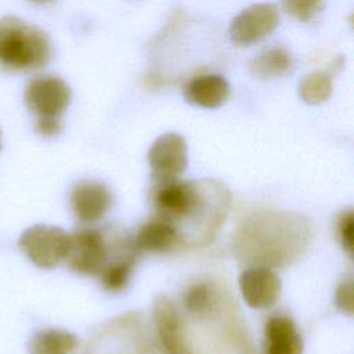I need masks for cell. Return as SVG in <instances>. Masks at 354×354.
Wrapping results in <instances>:
<instances>
[{
  "instance_id": "obj_10",
  "label": "cell",
  "mask_w": 354,
  "mask_h": 354,
  "mask_svg": "<svg viewBox=\"0 0 354 354\" xmlns=\"http://www.w3.org/2000/svg\"><path fill=\"white\" fill-rule=\"evenodd\" d=\"M153 321L166 354H192L183 319L167 296H158L153 303Z\"/></svg>"
},
{
  "instance_id": "obj_22",
  "label": "cell",
  "mask_w": 354,
  "mask_h": 354,
  "mask_svg": "<svg viewBox=\"0 0 354 354\" xmlns=\"http://www.w3.org/2000/svg\"><path fill=\"white\" fill-rule=\"evenodd\" d=\"M353 278H343L336 290V304L343 313L348 315L353 314Z\"/></svg>"
},
{
  "instance_id": "obj_21",
  "label": "cell",
  "mask_w": 354,
  "mask_h": 354,
  "mask_svg": "<svg viewBox=\"0 0 354 354\" xmlns=\"http://www.w3.org/2000/svg\"><path fill=\"white\" fill-rule=\"evenodd\" d=\"M337 235L343 249L353 254L354 246V213L353 210H346L340 214L337 220Z\"/></svg>"
},
{
  "instance_id": "obj_1",
  "label": "cell",
  "mask_w": 354,
  "mask_h": 354,
  "mask_svg": "<svg viewBox=\"0 0 354 354\" xmlns=\"http://www.w3.org/2000/svg\"><path fill=\"white\" fill-rule=\"evenodd\" d=\"M155 217L171 224L180 243L202 246L224 223L231 196L218 181L153 180L151 192Z\"/></svg>"
},
{
  "instance_id": "obj_14",
  "label": "cell",
  "mask_w": 354,
  "mask_h": 354,
  "mask_svg": "<svg viewBox=\"0 0 354 354\" xmlns=\"http://www.w3.org/2000/svg\"><path fill=\"white\" fill-rule=\"evenodd\" d=\"M303 342L295 322L285 315H274L266 324L264 354H301Z\"/></svg>"
},
{
  "instance_id": "obj_19",
  "label": "cell",
  "mask_w": 354,
  "mask_h": 354,
  "mask_svg": "<svg viewBox=\"0 0 354 354\" xmlns=\"http://www.w3.org/2000/svg\"><path fill=\"white\" fill-rule=\"evenodd\" d=\"M184 306L194 314H206L213 304L212 289L206 283L191 285L184 293Z\"/></svg>"
},
{
  "instance_id": "obj_8",
  "label": "cell",
  "mask_w": 354,
  "mask_h": 354,
  "mask_svg": "<svg viewBox=\"0 0 354 354\" xmlns=\"http://www.w3.org/2000/svg\"><path fill=\"white\" fill-rule=\"evenodd\" d=\"M148 162L153 180L176 178L188 163L187 142L178 133L159 136L148 151Z\"/></svg>"
},
{
  "instance_id": "obj_3",
  "label": "cell",
  "mask_w": 354,
  "mask_h": 354,
  "mask_svg": "<svg viewBox=\"0 0 354 354\" xmlns=\"http://www.w3.org/2000/svg\"><path fill=\"white\" fill-rule=\"evenodd\" d=\"M50 39L40 28L17 17L0 19V65L7 71L28 72L47 65Z\"/></svg>"
},
{
  "instance_id": "obj_5",
  "label": "cell",
  "mask_w": 354,
  "mask_h": 354,
  "mask_svg": "<svg viewBox=\"0 0 354 354\" xmlns=\"http://www.w3.org/2000/svg\"><path fill=\"white\" fill-rule=\"evenodd\" d=\"M18 245L35 266L50 270L65 260L69 234L55 225L37 224L22 232Z\"/></svg>"
},
{
  "instance_id": "obj_18",
  "label": "cell",
  "mask_w": 354,
  "mask_h": 354,
  "mask_svg": "<svg viewBox=\"0 0 354 354\" xmlns=\"http://www.w3.org/2000/svg\"><path fill=\"white\" fill-rule=\"evenodd\" d=\"M332 76L328 72H313L306 75L299 86L300 98L310 105L325 102L332 93Z\"/></svg>"
},
{
  "instance_id": "obj_25",
  "label": "cell",
  "mask_w": 354,
  "mask_h": 354,
  "mask_svg": "<svg viewBox=\"0 0 354 354\" xmlns=\"http://www.w3.org/2000/svg\"><path fill=\"white\" fill-rule=\"evenodd\" d=\"M0 149H1V133H0Z\"/></svg>"
},
{
  "instance_id": "obj_11",
  "label": "cell",
  "mask_w": 354,
  "mask_h": 354,
  "mask_svg": "<svg viewBox=\"0 0 354 354\" xmlns=\"http://www.w3.org/2000/svg\"><path fill=\"white\" fill-rule=\"evenodd\" d=\"M69 203L77 220L82 223H94L108 212L111 192L101 181L83 180L73 187Z\"/></svg>"
},
{
  "instance_id": "obj_20",
  "label": "cell",
  "mask_w": 354,
  "mask_h": 354,
  "mask_svg": "<svg viewBox=\"0 0 354 354\" xmlns=\"http://www.w3.org/2000/svg\"><path fill=\"white\" fill-rule=\"evenodd\" d=\"M324 0H281L283 10L293 18L306 22L319 10Z\"/></svg>"
},
{
  "instance_id": "obj_13",
  "label": "cell",
  "mask_w": 354,
  "mask_h": 354,
  "mask_svg": "<svg viewBox=\"0 0 354 354\" xmlns=\"http://www.w3.org/2000/svg\"><path fill=\"white\" fill-rule=\"evenodd\" d=\"M131 242L136 252L163 253L178 245L180 239L171 224L153 216L152 220L138 228Z\"/></svg>"
},
{
  "instance_id": "obj_12",
  "label": "cell",
  "mask_w": 354,
  "mask_h": 354,
  "mask_svg": "<svg viewBox=\"0 0 354 354\" xmlns=\"http://www.w3.org/2000/svg\"><path fill=\"white\" fill-rule=\"evenodd\" d=\"M230 95V84L221 75H199L184 87V98L196 106L218 108Z\"/></svg>"
},
{
  "instance_id": "obj_4",
  "label": "cell",
  "mask_w": 354,
  "mask_h": 354,
  "mask_svg": "<svg viewBox=\"0 0 354 354\" xmlns=\"http://www.w3.org/2000/svg\"><path fill=\"white\" fill-rule=\"evenodd\" d=\"M120 242L122 236H118L111 243V239H108L102 231L80 228L69 235L65 261L76 274L98 275L101 270L112 261L109 259V256H112V249Z\"/></svg>"
},
{
  "instance_id": "obj_15",
  "label": "cell",
  "mask_w": 354,
  "mask_h": 354,
  "mask_svg": "<svg viewBox=\"0 0 354 354\" xmlns=\"http://www.w3.org/2000/svg\"><path fill=\"white\" fill-rule=\"evenodd\" d=\"M77 344V339L73 333L57 329L46 328L36 332L29 343V354H71Z\"/></svg>"
},
{
  "instance_id": "obj_16",
  "label": "cell",
  "mask_w": 354,
  "mask_h": 354,
  "mask_svg": "<svg viewBox=\"0 0 354 354\" xmlns=\"http://www.w3.org/2000/svg\"><path fill=\"white\" fill-rule=\"evenodd\" d=\"M293 66L290 53L283 47H270L254 57L250 64V72L260 79L278 77L288 73Z\"/></svg>"
},
{
  "instance_id": "obj_2",
  "label": "cell",
  "mask_w": 354,
  "mask_h": 354,
  "mask_svg": "<svg viewBox=\"0 0 354 354\" xmlns=\"http://www.w3.org/2000/svg\"><path fill=\"white\" fill-rule=\"evenodd\" d=\"M310 238V223L303 216L263 210L241 223L234 248L246 264L281 267L296 261L306 252Z\"/></svg>"
},
{
  "instance_id": "obj_9",
  "label": "cell",
  "mask_w": 354,
  "mask_h": 354,
  "mask_svg": "<svg viewBox=\"0 0 354 354\" xmlns=\"http://www.w3.org/2000/svg\"><path fill=\"white\" fill-rule=\"evenodd\" d=\"M239 289L252 308L272 306L281 293V279L271 267L250 266L239 277Z\"/></svg>"
},
{
  "instance_id": "obj_23",
  "label": "cell",
  "mask_w": 354,
  "mask_h": 354,
  "mask_svg": "<svg viewBox=\"0 0 354 354\" xmlns=\"http://www.w3.org/2000/svg\"><path fill=\"white\" fill-rule=\"evenodd\" d=\"M35 130L43 137H55L62 130L59 116H39L35 123Z\"/></svg>"
},
{
  "instance_id": "obj_7",
  "label": "cell",
  "mask_w": 354,
  "mask_h": 354,
  "mask_svg": "<svg viewBox=\"0 0 354 354\" xmlns=\"http://www.w3.org/2000/svg\"><path fill=\"white\" fill-rule=\"evenodd\" d=\"M279 10L272 3H259L242 10L230 25V39L236 46L254 44L274 32Z\"/></svg>"
},
{
  "instance_id": "obj_24",
  "label": "cell",
  "mask_w": 354,
  "mask_h": 354,
  "mask_svg": "<svg viewBox=\"0 0 354 354\" xmlns=\"http://www.w3.org/2000/svg\"><path fill=\"white\" fill-rule=\"evenodd\" d=\"M32 1L36 4H47V3H51L53 0H32Z\"/></svg>"
},
{
  "instance_id": "obj_17",
  "label": "cell",
  "mask_w": 354,
  "mask_h": 354,
  "mask_svg": "<svg viewBox=\"0 0 354 354\" xmlns=\"http://www.w3.org/2000/svg\"><path fill=\"white\" fill-rule=\"evenodd\" d=\"M133 267H134V254H129V256H123L112 260L98 274L102 286L109 292L123 290L130 281Z\"/></svg>"
},
{
  "instance_id": "obj_6",
  "label": "cell",
  "mask_w": 354,
  "mask_h": 354,
  "mask_svg": "<svg viewBox=\"0 0 354 354\" xmlns=\"http://www.w3.org/2000/svg\"><path fill=\"white\" fill-rule=\"evenodd\" d=\"M72 93L66 82L57 76L32 79L24 91L26 108L39 116H61L71 104Z\"/></svg>"
}]
</instances>
